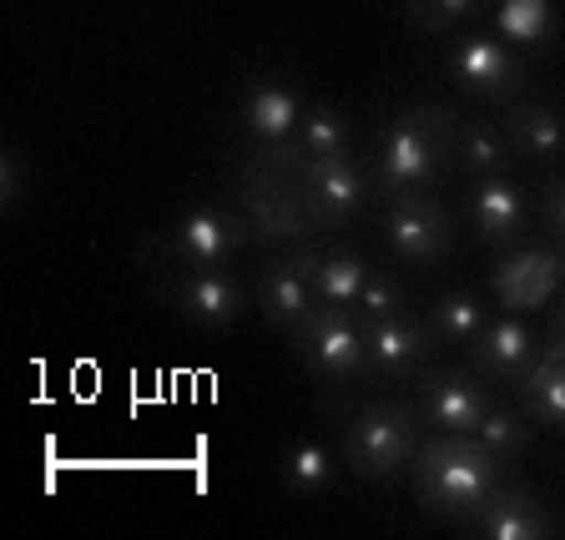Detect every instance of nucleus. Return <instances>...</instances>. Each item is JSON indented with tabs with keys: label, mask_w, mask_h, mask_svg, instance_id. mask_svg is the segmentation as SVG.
I'll list each match as a JSON object with an SVG mask.
<instances>
[{
	"label": "nucleus",
	"mask_w": 565,
	"mask_h": 540,
	"mask_svg": "<svg viewBox=\"0 0 565 540\" xmlns=\"http://www.w3.org/2000/svg\"><path fill=\"white\" fill-rule=\"evenodd\" d=\"M505 480H515V470L500 465L475 435H435L429 430V440L409 465V490L419 510L459 536L480 520V510L490 506V495Z\"/></svg>",
	"instance_id": "obj_1"
},
{
	"label": "nucleus",
	"mask_w": 565,
	"mask_h": 540,
	"mask_svg": "<svg viewBox=\"0 0 565 540\" xmlns=\"http://www.w3.org/2000/svg\"><path fill=\"white\" fill-rule=\"evenodd\" d=\"M455 127L459 112L435 102H414L388 121L379 137V152L369 162V192L379 202L399 198V192H429L445 162H455Z\"/></svg>",
	"instance_id": "obj_2"
},
{
	"label": "nucleus",
	"mask_w": 565,
	"mask_h": 540,
	"mask_svg": "<svg viewBox=\"0 0 565 540\" xmlns=\"http://www.w3.org/2000/svg\"><path fill=\"white\" fill-rule=\"evenodd\" d=\"M429 440V424L419 420L414 400H369L343 420L339 430V459L349 465L359 480L388 485L409 475L419 445Z\"/></svg>",
	"instance_id": "obj_3"
},
{
	"label": "nucleus",
	"mask_w": 565,
	"mask_h": 540,
	"mask_svg": "<svg viewBox=\"0 0 565 540\" xmlns=\"http://www.w3.org/2000/svg\"><path fill=\"white\" fill-rule=\"evenodd\" d=\"M233 192H237V202H243V218L258 243L294 247L318 233L303 198H298V188H294V177H288V167L273 152L253 147V162H237V172H233Z\"/></svg>",
	"instance_id": "obj_4"
},
{
	"label": "nucleus",
	"mask_w": 565,
	"mask_h": 540,
	"mask_svg": "<svg viewBox=\"0 0 565 540\" xmlns=\"http://www.w3.org/2000/svg\"><path fill=\"white\" fill-rule=\"evenodd\" d=\"M258 152H273L288 167V177H294V188H298V198H303L318 233L353 223V218L364 212V202L374 198V192H369V172L353 162V157H308V152H298L294 141H288V147H258Z\"/></svg>",
	"instance_id": "obj_5"
},
{
	"label": "nucleus",
	"mask_w": 565,
	"mask_h": 540,
	"mask_svg": "<svg viewBox=\"0 0 565 540\" xmlns=\"http://www.w3.org/2000/svg\"><path fill=\"white\" fill-rule=\"evenodd\" d=\"M303 369L323 384H353L369 379V324L349 304H318L294 333Z\"/></svg>",
	"instance_id": "obj_6"
},
{
	"label": "nucleus",
	"mask_w": 565,
	"mask_h": 540,
	"mask_svg": "<svg viewBox=\"0 0 565 540\" xmlns=\"http://www.w3.org/2000/svg\"><path fill=\"white\" fill-rule=\"evenodd\" d=\"M384 243L388 253L409 268H439L459 253V227L455 212L435 198V192H399L384 202Z\"/></svg>",
	"instance_id": "obj_7"
},
{
	"label": "nucleus",
	"mask_w": 565,
	"mask_h": 540,
	"mask_svg": "<svg viewBox=\"0 0 565 540\" xmlns=\"http://www.w3.org/2000/svg\"><path fill=\"white\" fill-rule=\"evenodd\" d=\"M247 243H258V237H253L243 212L192 208L157 237V253H162L167 268H227Z\"/></svg>",
	"instance_id": "obj_8"
},
{
	"label": "nucleus",
	"mask_w": 565,
	"mask_h": 540,
	"mask_svg": "<svg viewBox=\"0 0 565 540\" xmlns=\"http://www.w3.org/2000/svg\"><path fill=\"white\" fill-rule=\"evenodd\" d=\"M157 298L192 329H233L247 314V283L227 268H167L157 273Z\"/></svg>",
	"instance_id": "obj_9"
},
{
	"label": "nucleus",
	"mask_w": 565,
	"mask_h": 540,
	"mask_svg": "<svg viewBox=\"0 0 565 540\" xmlns=\"http://www.w3.org/2000/svg\"><path fill=\"white\" fill-rule=\"evenodd\" d=\"M449 82L475 102H515L520 86L530 82V56L515 51L500 35H459L445 56Z\"/></svg>",
	"instance_id": "obj_10"
},
{
	"label": "nucleus",
	"mask_w": 565,
	"mask_h": 540,
	"mask_svg": "<svg viewBox=\"0 0 565 540\" xmlns=\"http://www.w3.org/2000/svg\"><path fill=\"white\" fill-rule=\"evenodd\" d=\"M490 384L475 374L470 364L465 369H424L414 379V410L419 420L435 430V435H475L490 410Z\"/></svg>",
	"instance_id": "obj_11"
},
{
	"label": "nucleus",
	"mask_w": 565,
	"mask_h": 540,
	"mask_svg": "<svg viewBox=\"0 0 565 540\" xmlns=\"http://www.w3.org/2000/svg\"><path fill=\"white\" fill-rule=\"evenodd\" d=\"M545 339L530 329L520 314H500L490 318L470 343H465V364L484 379V384H520L535 369Z\"/></svg>",
	"instance_id": "obj_12"
},
{
	"label": "nucleus",
	"mask_w": 565,
	"mask_h": 540,
	"mask_svg": "<svg viewBox=\"0 0 565 540\" xmlns=\"http://www.w3.org/2000/svg\"><path fill=\"white\" fill-rule=\"evenodd\" d=\"M465 218H470V227L490 247H515V243H525L530 198L510 172L470 177V188H465Z\"/></svg>",
	"instance_id": "obj_13"
},
{
	"label": "nucleus",
	"mask_w": 565,
	"mask_h": 540,
	"mask_svg": "<svg viewBox=\"0 0 565 540\" xmlns=\"http://www.w3.org/2000/svg\"><path fill=\"white\" fill-rule=\"evenodd\" d=\"M435 333L424 324V314H394L369 324V374L374 379H419L435 364Z\"/></svg>",
	"instance_id": "obj_14"
},
{
	"label": "nucleus",
	"mask_w": 565,
	"mask_h": 540,
	"mask_svg": "<svg viewBox=\"0 0 565 540\" xmlns=\"http://www.w3.org/2000/svg\"><path fill=\"white\" fill-rule=\"evenodd\" d=\"M505 258L494 268V298L510 308V314H530L541 308L545 298L555 294V283L565 278V253L555 258L545 243H515V247H500Z\"/></svg>",
	"instance_id": "obj_15"
},
{
	"label": "nucleus",
	"mask_w": 565,
	"mask_h": 540,
	"mask_svg": "<svg viewBox=\"0 0 565 540\" xmlns=\"http://www.w3.org/2000/svg\"><path fill=\"white\" fill-rule=\"evenodd\" d=\"M253 304H258L263 324H268L273 333H288V339L303 329V318L318 308L313 283L303 278V268H298V258L288 253V247L263 263L258 283H253Z\"/></svg>",
	"instance_id": "obj_16"
},
{
	"label": "nucleus",
	"mask_w": 565,
	"mask_h": 540,
	"mask_svg": "<svg viewBox=\"0 0 565 540\" xmlns=\"http://www.w3.org/2000/svg\"><path fill=\"white\" fill-rule=\"evenodd\" d=\"M303 106L308 102L288 76H258L243 92V131L253 137V147H288L298 137Z\"/></svg>",
	"instance_id": "obj_17"
},
{
	"label": "nucleus",
	"mask_w": 565,
	"mask_h": 540,
	"mask_svg": "<svg viewBox=\"0 0 565 540\" xmlns=\"http://www.w3.org/2000/svg\"><path fill=\"white\" fill-rule=\"evenodd\" d=\"M465 536H480V540H551L555 516L545 510V500L530 490V485L505 480L490 495V506L480 510V520H475Z\"/></svg>",
	"instance_id": "obj_18"
},
{
	"label": "nucleus",
	"mask_w": 565,
	"mask_h": 540,
	"mask_svg": "<svg viewBox=\"0 0 565 540\" xmlns=\"http://www.w3.org/2000/svg\"><path fill=\"white\" fill-rule=\"evenodd\" d=\"M500 127H505L510 147H515V162H530V167L565 162V112L561 106H551V102H505Z\"/></svg>",
	"instance_id": "obj_19"
},
{
	"label": "nucleus",
	"mask_w": 565,
	"mask_h": 540,
	"mask_svg": "<svg viewBox=\"0 0 565 540\" xmlns=\"http://www.w3.org/2000/svg\"><path fill=\"white\" fill-rule=\"evenodd\" d=\"M298 258V268H303V278L313 283V294L318 304H349L359 298V288H364L369 278V263L353 253V247H339V243H294L288 247Z\"/></svg>",
	"instance_id": "obj_20"
},
{
	"label": "nucleus",
	"mask_w": 565,
	"mask_h": 540,
	"mask_svg": "<svg viewBox=\"0 0 565 540\" xmlns=\"http://www.w3.org/2000/svg\"><path fill=\"white\" fill-rule=\"evenodd\" d=\"M455 167L465 177H500L515 172V147H510L500 117H459L455 127Z\"/></svg>",
	"instance_id": "obj_21"
},
{
	"label": "nucleus",
	"mask_w": 565,
	"mask_h": 540,
	"mask_svg": "<svg viewBox=\"0 0 565 540\" xmlns=\"http://www.w3.org/2000/svg\"><path fill=\"white\" fill-rule=\"evenodd\" d=\"M520 410L535 424H551V430H565V353L545 343L535 369L520 379Z\"/></svg>",
	"instance_id": "obj_22"
},
{
	"label": "nucleus",
	"mask_w": 565,
	"mask_h": 540,
	"mask_svg": "<svg viewBox=\"0 0 565 540\" xmlns=\"http://www.w3.org/2000/svg\"><path fill=\"white\" fill-rule=\"evenodd\" d=\"M424 324H429L435 343H470L475 333L490 324V304H484V294H475V288H449V294L429 298Z\"/></svg>",
	"instance_id": "obj_23"
},
{
	"label": "nucleus",
	"mask_w": 565,
	"mask_h": 540,
	"mask_svg": "<svg viewBox=\"0 0 565 540\" xmlns=\"http://www.w3.org/2000/svg\"><path fill=\"white\" fill-rule=\"evenodd\" d=\"M494 35L515 51H541L555 35V0H500L494 6Z\"/></svg>",
	"instance_id": "obj_24"
},
{
	"label": "nucleus",
	"mask_w": 565,
	"mask_h": 540,
	"mask_svg": "<svg viewBox=\"0 0 565 540\" xmlns=\"http://www.w3.org/2000/svg\"><path fill=\"white\" fill-rule=\"evenodd\" d=\"M278 475L288 485V495H303V500L308 495H329L339 485V455L329 445H318V440H294Z\"/></svg>",
	"instance_id": "obj_25"
},
{
	"label": "nucleus",
	"mask_w": 565,
	"mask_h": 540,
	"mask_svg": "<svg viewBox=\"0 0 565 540\" xmlns=\"http://www.w3.org/2000/svg\"><path fill=\"white\" fill-rule=\"evenodd\" d=\"M530 414L520 410V404H490L480 420V430H475V440H480L484 449H490L500 465H510L515 470L520 459L530 455V445H535V430H530Z\"/></svg>",
	"instance_id": "obj_26"
},
{
	"label": "nucleus",
	"mask_w": 565,
	"mask_h": 540,
	"mask_svg": "<svg viewBox=\"0 0 565 540\" xmlns=\"http://www.w3.org/2000/svg\"><path fill=\"white\" fill-rule=\"evenodd\" d=\"M294 147L308 157H353V121L329 102H308Z\"/></svg>",
	"instance_id": "obj_27"
},
{
	"label": "nucleus",
	"mask_w": 565,
	"mask_h": 540,
	"mask_svg": "<svg viewBox=\"0 0 565 540\" xmlns=\"http://www.w3.org/2000/svg\"><path fill=\"white\" fill-rule=\"evenodd\" d=\"M353 314L364 318V324L409 314V288H404V278L399 273H388V268H369L364 288H359V298H353Z\"/></svg>",
	"instance_id": "obj_28"
},
{
	"label": "nucleus",
	"mask_w": 565,
	"mask_h": 540,
	"mask_svg": "<svg viewBox=\"0 0 565 540\" xmlns=\"http://www.w3.org/2000/svg\"><path fill=\"white\" fill-rule=\"evenodd\" d=\"M404 6H409V15L424 31H449V25L470 21L480 11V0H404Z\"/></svg>",
	"instance_id": "obj_29"
},
{
	"label": "nucleus",
	"mask_w": 565,
	"mask_h": 540,
	"mask_svg": "<svg viewBox=\"0 0 565 540\" xmlns=\"http://www.w3.org/2000/svg\"><path fill=\"white\" fill-rule=\"evenodd\" d=\"M535 218H541V227L555 237V243L565 247V172L545 177L541 198H535Z\"/></svg>",
	"instance_id": "obj_30"
},
{
	"label": "nucleus",
	"mask_w": 565,
	"mask_h": 540,
	"mask_svg": "<svg viewBox=\"0 0 565 540\" xmlns=\"http://www.w3.org/2000/svg\"><path fill=\"white\" fill-rule=\"evenodd\" d=\"M21 202H25V157H21V147H6L0 152V208H6V218Z\"/></svg>",
	"instance_id": "obj_31"
},
{
	"label": "nucleus",
	"mask_w": 565,
	"mask_h": 540,
	"mask_svg": "<svg viewBox=\"0 0 565 540\" xmlns=\"http://www.w3.org/2000/svg\"><path fill=\"white\" fill-rule=\"evenodd\" d=\"M545 343H551V349H561V353H565V304L555 308V324H551V333H545Z\"/></svg>",
	"instance_id": "obj_32"
}]
</instances>
